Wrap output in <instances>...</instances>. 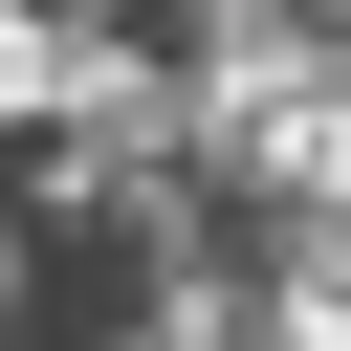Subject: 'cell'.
Wrapping results in <instances>:
<instances>
[{"mask_svg": "<svg viewBox=\"0 0 351 351\" xmlns=\"http://www.w3.org/2000/svg\"><path fill=\"white\" fill-rule=\"evenodd\" d=\"M285 285L263 197L88 132H0V351H197Z\"/></svg>", "mask_w": 351, "mask_h": 351, "instance_id": "1", "label": "cell"}, {"mask_svg": "<svg viewBox=\"0 0 351 351\" xmlns=\"http://www.w3.org/2000/svg\"><path fill=\"white\" fill-rule=\"evenodd\" d=\"M0 22H44V44H197V22H307V44H351V0H0Z\"/></svg>", "mask_w": 351, "mask_h": 351, "instance_id": "2", "label": "cell"}, {"mask_svg": "<svg viewBox=\"0 0 351 351\" xmlns=\"http://www.w3.org/2000/svg\"><path fill=\"white\" fill-rule=\"evenodd\" d=\"M197 351H307V329H285V285H263V307H241V329H197Z\"/></svg>", "mask_w": 351, "mask_h": 351, "instance_id": "3", "label": "cell"}]
</instances>
